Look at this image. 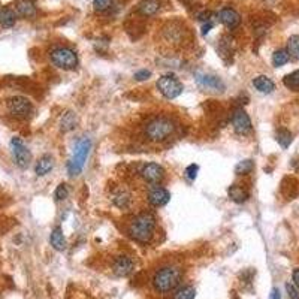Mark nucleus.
I'll list each match as a JSON object with an SVG mask.
<instances>
[{"mask_svg": "<svg viewBox=\"0 0 299 299\" xmlns=\"http://www.w3.org/2000/svg\"><path fill=\"white\" fill-rule=\"evenodd\" d=\"M293 141V135L287 129H280L277 132V142L281 145V148H287Z\"/></svg>", "mask_w": 299, "mask_h": 299, "instance_id": "nucleus-27", "label": "nucleus"}, {"mask_svg": "<svg viewBox=\"0 0 299 299\" xmlns=\"http://www.w3.org/2000/svg\"><path fill=\"white\" fill-rule=\"evenodd\" d=\"M17 21V14L12 8H3L0 11V26L3 29H11Z\"/></svg>", "mask_w": 299, "mask_h": 299, "instance_id": "nucleus-19", "label": "nucleus"}, {"mask_svg": "<svg viewBox=\"0 0 299 299\" xmlns=\"http://www.w3.org/2000/svg\"><path fill=\"white\" fill-rule=\"evenodd\" d=\"M69 196V188H68V186L66 184H59L57 186V188H56V191H54V197H56V201H65V199Z\"/></svg>", "mask_w": 299, "mask_h": 299, "instance_id": "nucleus-30", "label": "nucleus"}, {"mask_svg": "<svg viewBox=\"0 0 299 299\" xmlns=\"http://www.w3.org/2000/svg\"><path fill=\"white\" fill-rule=\"evenodd\" d=\"M150 76H151V72L147 71V69L138 71V72L135 74V79H136V81H145V79H148Z\"/></svg>", "mask_w": 299, "mask_h": 299, "instance_id": "nucleus-34", "label": "nucleus"}, {"mask_svg": "<svg viewBox=\"0 0 299 299\" xmlns=\"http://www.w3.org/2000/svg\"><path fill=\"white\" fill-rule=\"evenodd\" d=\"M248 196H250V194H248V191L244 187L238 186V184H233V186L229 187V197L232 199L233 202H236V204L245 202L247 199H248Z\"/></svg>", "mask_w": 299, "mask_h": 299, "instance_id": "nucleus-21", "label": "nucleus"}, {"mask_svg": "<svg viewBox=\"0 0 299 299\" xmlns=\"http://www.w3.org/2000/svg\"><path fill=\"white\" fill-rule=\"evenodd\" d=\"M156 85H157V90L160 91V94L165 96L166 99H175L184 90L183 84L174 75H163V76H160Z\"/></svg>", "mask_w": 299, "mask_h": 299, "instance_id": "nucleus-6", "label": "nucleus"}, {"mask_svg": "<svg viewBox=\"0 0 299 299\" xmlns=\"http://www.w3.org/2000/svg\"><path fill=\"white\" fill-rule=\"evenodd\" d=\"M6 108L9 111V114H12L14 117H18V118H24L27 117L33 107H32V102L29 101L27 97H23V96H14L11 97L9 101L6 102Z\"/></svg>", "mask_w": 299, "mask_h": 299, "instance_id": "nucleus-7", "label": "nucleus"}, {"mask_svg": "<svg viewBox=\"0 0 299 299\" xmlns=\"http://www.w3.org/2000/svg\"><path fill=\"white\" fill-rule=\"evenodd\" d=\"M253 85L258 91L263 93V94H269L275 90V84L271 78L265 76V75H259L253 79Z\"/></svg>", "mask_w": 299, "mask_h": 299, "instance_id": "nucleus-16", "label": "nucleus"}, {"mask_svg": "<svg viewBox=\"0 0 299 299\" xmlns=\"http://www.w3.org/2000/svg\"><path fill=\"white\" fill-rule=\"evenodd\" d=\"M289 60H290V54H289L287 49H284V48L277 49V51L272 54V65H274L275 68L284 66Z\"/></svg>", "mask_w": 299, "mask_h": 299, "instance_id": "nucleus-24", "label": "nucleus"}, {"mask_svg": "<svg viewBox=\"0 0 299 299\" xmlns=\"http://www.w3.org/2000/svg\"><path fill=\"white\" fill-rule=\"evenodd\" d=\"M11 148H12V154H14L15 163L23 169L27 168L30 165L32 154L29 151V148L26 147V144L20 138H12L11 139Z\"/></svg>", "mask_w": 299, "mask_h": 299, "instance_id": "nucleus-8", "label": "nucleus"}, {"mask_svg": "<svg viewBox=\"0 0 299 299\" xmlns=\"http://www.w3.org/2000/svg\"><path fill=\"white\" fill-rule=\"evenodd\" d=\"M141 177L150 184H159L165 178V169L157 163H147L141 169Z\"/></svg>", "mask_w": 299, "mask_h": 299, "instance_id": "nucleus-11", "label": "nucleus"}, {"mask_svg": "<svg viewBox=\"0 0 299 299\" xmlns=\"http://www.w3.org/2000/svg\"><path fill=\"white\" fill-rule=\"evenodd\" d=\"M232 126H233V130L241 136H245V135H248L252 132V120L242 108H238V110L233 111V114H232Z\"/></svg>", "mask_w": 299, "mask_h": 299, "instance_id": "nucleus-9", "label": "nucleus"}, {"mask_svg": "<svg viewBox=\"0 0 299 299\" xmlns=\"http://www.w3.org/2000/svg\"><path fill=\"white\" fill-rule=\"evenodd\" d=\"M111 5H112V0H93V6L99 12H104V11L110 9Z\"/></svg>", "mask_w": 299, "mask_h": 299, "instance_id": "nucleus-31", "label": "nucleus"}, {"mask_svg": "<svg viewBox=\"0 0 299 299\" xmlns=\"http://www.w3.org/2000/svg\"><path fill=\"white\" fill-rule=\"evenodd\" d=\"M78 124V117L74 111H68L66 114H63L62 120H60V130L62 132H71L76 127Z\"/></svg>", "mask_w": 299, "mask_h": 299, "instance_id": "nucleus-22", "label": "nucleus"}, {"mask_svg": "<svg viewBox=\"0 0 299 299\" xmlns=\"http://www.w3.org/2000/svg\"><path fill=\"white\" fill-rule=\"evenodd\" d=\"M219 20L223 26H226L227 29H235L238 27V24L241 23V18H239V14L232 9V8H223L220 12H219Z\"/></svg>", "mask_w": 299, "mask_h": 299, "instance_id": "nucleus-14", "label": "nucleus"}, {"mask_svg": "<svg viewBox=\"0 0 299 299\" xmlns=\"http://www.w3.org/2000/svg\"><path fill=\"white\" fill-rule=\"evenodd\" d=\"M287 51H289L290 57L299 60V35H295V36H290V37H289Z\"/></svg>", "mask_w": 299, "mask_h": 299, "instance_id": "nucleus-26", "label": "nucleus"}, {"mask_svg": "<svg viewBox=\"0 0 299 299\" xmlns=\"http://www.w3.org/2000/svg\"><path fill=\"white\" fill-rule=\"evenodd\" d=\"M283 82H284V85H286L287 88H290V90H298V88H299V71H295V72L286 75L284 79H283Z\"/></svg>", "mask_w": 299, "mask_h": 299, "instance_id": "nucleus-28", "label": "nucleus"}, {"mask_svg": "<svg viewBox=\"0 0 299 299\" xmlns=\"http://www.w3.org/2000/svg\"><path fill=\"white\" fill-rule=\"evenodd\" d=\"M91 148V142L90 139L84 138L81 139L76 145H75V150H74V156L72 159L69 160L68 163V172L71 177H75L78 174H81L82 168H84V163L87 160V156H88V151Z\"/></svg>", "mask_w": 299, "mask_h": 299, "instance_id": "nucleus-4", "label": "nucleus"}, {"mask_svg": "<svg viewBox=\"0 0 299 299\" xmlns=\"http://www.w3.org/2000/svg\"><path fill=\"white\" fill-rule=\"evenodd\" d=\"M292 280H293V284L299 289V269H295L293 274H292Z\"/></svg>", "mask_w": 299, "mask_h": 299, "instance_id": "nucleus-35", "label": "nucleus"}, {"mask_svg": "<svg viewBox=\"0 0 299 299\" xmlns=\"http://www.w3.org/2000/svg\"><path fill=\"white\" fill-rule=\"evenodd\" d=\"M112 202H114L115 207H118L121 210H126L130 205V193L127 190H124V188L117 190L112 194Z\"/></svg>", "mask_w": 299, "mask_h": 299, "instance_id": "nucleus-20", "label": "nucleus"}, {"mask_svg": "<svg viewBox=\"0 0 299 299\" xmlns=\"http://www.w3.org/2000/svg\"><path fill=\"white\" fill-rule=\"evenodd\" d=\"M160 9V3L159 0H142L138 5V11L144 15V17H151L154 14H157Z\"/></svg>", "mask_w": 299, "mask_h": 299, "instance_id": "nucleus-18", "label": "nucleus"}, {"mask_svg": "<svg viewBox=\"0 0 299 299\" xmlns=\"http://www.w3.org/2000/svg\"><path fill=\"white\" fill-rule=\"evenodd\" d=\"M171 199V193L165 188V187H159L156 186L154 188L150 190L148 193V202L151 204L153 207H163L169 202Z\"/></svg>", "mask_w": 299, "mask_h": 299, "instance_id": "nucleus-12", "label": "nucleus"}, {"mask_svg": "<svg viewBox=\"0 0 299 299\" xmlns=\"http://www.w3.org/2000/svg\"><path fill=\"white\" fill-rule=\"evenodd\" d=\"M17 12L21 15V17H26V18H30V17H35L36 14V6L32 0H20L17 3Z\"/></svg>", "mask_w": 299, "mask_h": 299, "instance_id": "nucleus-23", "label": "nucleus"}, {"mask_svg": "<svg viewBox=\"0 0 299 299\" xmlns=\"http://www.w3.org/2000/svg\"><path fill=\"white\" fill-rule=\"evenodd\" d=\"M54 168V159L49 156V154H45L42 156L37 163H36V168H35V172L37 177H43L46 175L48 172H51V169Z\"/></svg>", "mask_w": 299, "mask_h": 299, "instance_id": "nucleus-17", "label": "nucleus"}, {"mask_svg": "<svg viewBox=\"0 0 299 299\" xmlns=\"http://www.w3.org/2000/svg\"><path fill=\"white\" fill-rule=\"evenodd\" d=\"M135 269V262L127 258V256H120L114 261V265H112V271L115 275L118 277H127L133 272Z\"/></svg>", "mask_w": 299, "mask_h": 299, "instance_id": "nucleus-13", "label": "nucleus"}, {"mask_svg": "<svg viewBox=\"0 0 299 299\" xmlns=\"http://www.w3.org/2000/svg\"><path fill=\"white\" fill-rule=\"evenodd\" d=\"M183 274L178 268L174 266H166L159 269L154 277H153V286L157 292L160 293H168L174 290L180 283H181Z\"/></svg>", "mask_w": 299, "mask_h": 299, "instance_id": "nucleus-2", "label": "nucleus"}, {"mask_svg": "<svg viewBox=\"0 0 299 299\" xmlns=\"http://www.w3.org/2000/svg\"><path fill=\"white\" fill-rule=\"evenodd\" d=\"M197 172H199V166L197 165H194V163H191V165H188L187 168H186V177L190 180V181H193V180H196V177H197Z\"/></svg>", "mask_w": 299, "mask_h": 299, "instance_id": "nucleus-32", "label": "nucleus"}, {"mask_svg": "<svg viewBox=\"0 0 299 299\" xmlns=\"http://www.w3.org/2000/svg\"><path fill=\"white\" fill-rule=\"evenodd\" d=\"M154 229H156V217L151 213L144 211V213H139L132 220L129 226V235L135 241L145 244L153 238Z\"/></svg>", "mask_w": 299, "mask_h": 299, "instance_id": "nucleus-1", "label": "nucleus"}, {"mask_svg": "<svg viewBox=\"0 0 299 299\" xmlns=\"http://www.w3.org/2000/svg\"><path fill=\"white\" fill-rule=\"evenodd\" d=\"M213 26H214V24H213V21H207V24L202 27V33H204V35H207V33H208V32L213 29Z\"/></svg>", "mask_w": 299, "mask_h": 299, "instance_id": "nucleus-37", "label": "nucleus"}, {"mask_svg": "<svg viewBox=\"0 0 299 299\" xmlns=\"http://www.w3.org/2000/svg\"><path fill=\"white\" fill-rule=\"evenodd\" d=\"M286 290H287V295H289L290 299H299V290H298V287L293 283H287L286 284Z\"/></svg>", "mask_w": 299, "mask_h": 299, "instance_id": "nucleus-33", "label": "nucleus"}, {"mask_svg": "<svg viewBox=\"0 0 299 299\" xmlns=\"http://www.w3.org/2000/svg\"><path fill=\"white\" fill-rule=\"evenodd\" d=\"M175 132V123L168 117H156L145 126V135L154 142L168 139Z\"/></svg>", "mask_w": 299, "mask_h": 299, "instance_id": "nucleus-3", "label": "nucleus"}, {"mask_svg": "<svg viewBox=\"0 0 299 299\" xmlns=\"http://www.w3.org/2000/svg\"><path fill=\"white\" fill-rule=\"evenodd\" d=\"M49 57H51V62L54 63V66H57L59 69H63V71H72L78 65V57H76L75 51L66 46L54 48L51 54H49Z\"/></svg>", "mask_w": 299, "mask_h": 299, "instance_id": "nucleus-5", "label": "nucleus"}, {"mask_svg": "<svg viewBox=\"0 0 299 299\" xmlns=\"http://www.w3.org/2000/svg\"><path fill=\"white\" fill-rule=\"evenodd\" d=\"M49 242H51L53 248H54V250H57V252H63V250H66L68 242H66V238H65L63 230H62L60 226H57V227L53 229L51 235H49Z\"/></svg>", "mask_w": 299, "mask_h": 299, "instance_id": "nucleus-15", "label": "nucleus"}, {"mask_svg": "<svg viewBox=\"0 0 299 299\" xmlns=\"http://www.w3.org/2000/svg\"><path fill=\"white\" fill-rule=\"evenodd\" d=\"M196 296V290L191 286H184L180 290H177V293L174 295V299H194Z\"/></svg>", "mask_w": 299, "mask_h": 299, "instance_id": "nucleus-29", "label": "nucleus"}, {"mask_svg": "<svg viewBox=\"0 0 299 299\" xmlns=\"http://www.w3.org/2000/svg\"><path fill=\"white\" fill-rule=\"evenodd\" d=\"M253 169H255V162L250 160V159H247V160L239 162L235 166V174L236 175H248V174L253 172Z\"/></svg>", "mask_w": 299, "mask_h": 299, "instance_id": "nucleus-25", "label": "nucleus"}, {"mask_svg": "<svg viewBox=\"0 0 299 299\" xmlns=\"http://www.w3.org/2000/svg\"><path fill=\"white\" fill-rule=\"evenodd\" d=\"M269 299H281V295H280V290L274 287V289L271 290V295H269Z\"/></svg>", "mask_w": 299, "mask_h": 299, "instance_id": "nucleus-36", "label": "nucleus"}, {"mask_svg": "<svg viewBox=\"0 0 299 299\" xmlns=\"http://www.w3.org/2000/svg\"><path fill=\"white\" fill-rule=\"evenodd\" d=\"M196 82L201 88H204L207 91H214V93H222L226 88L224 82L219 76L210 75V74H197Z\"/></svg>", "mask_w": 299, "mask_h": 299, "instance_id": "nucleus-10", "label": "nucleus"}]
</instances>
